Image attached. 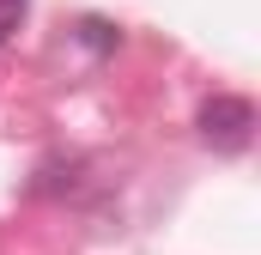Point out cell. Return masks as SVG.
Returning <instances> with one entry per match:
<instances>
[{
  "instance_id": "cell-1",
  "label": "cell",
  "mask_w": 261,
  "mask_h": 255,
  "mask_svg": "<svg viewBox=\"0 0 261 255\" xmlns=\"http://www.w3.org/2000/svg\"><path fill=\"white\" fill-rule=\"evenodd\" d=\"M200 140L213 146V152H249V140H255V104L249 97H231V91H219V97H206L200 104Z\"/></svg>"
},
{
  "instance_id": "cell-2",
  "label": "cell",
  "mask_w": 261,
  "mask_h": 255,
  "mask_svg": "<svg viewBox=\"0 0 261 255\" xmlns=\"http://www.w3.org/2000/svg\"><path fill=\"white\" fill-rule=\"evenodd\" d=\"M79 43H85V49H97V55H110V49H116L122 37H116V31H110L103 18H85V24H79Z\"/></svg>"
},
{
  "instance_id": "cell-3",
  "label": "cell",
  "mask_w": 261,
  "mask_h": 255,
  "mask_svg": "<svg viewBox=\"0 0 261 255\" xmlns=\"http://www.w3.org/2000/svg\"><path fill=\"white\" fill-rule=\"evenodd\" d=\"M18 18H24V0H0V49L12 43V31H18Z\"/></svg>"
}]
</instances>
